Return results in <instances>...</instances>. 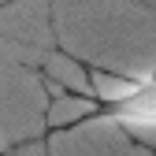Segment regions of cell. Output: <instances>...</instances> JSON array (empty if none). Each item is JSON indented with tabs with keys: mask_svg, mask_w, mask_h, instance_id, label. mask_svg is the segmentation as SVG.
<instances>
[{
	"mask_svg": "<svg viewBox=\"0 0 156 156\" xmlns=\"http://www.w3.org/2000/svg\"><path fill=\"white\" fill-rule=\"evenodd\" d=\"M123 78V74H115ZM126 89L112 93V97H97V93H78L67 89L63 93L71 101H86V112L74 115V119L63 126H93V123H119V126H156V71L145 78H123Z\"/></svg>",
	"mask_w": 156,
	"mask_h": 156,
	"instance_id": "obj_1",
	"label": "cell"
}]
</instances>
